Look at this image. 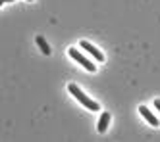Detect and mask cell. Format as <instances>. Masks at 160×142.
I'll return each instance as SVG.
<instances>
[{"label":"cell","instance_id":"6da1fadb","mask_svg":"<svg viewBox=\"0 0 160 142\" xmlns=\"http://www.w3.org/2000/svg\"><path fill=\"white\" fill-rule=\"evenodd\" d=\"M68 90H70V92L73 94V96L77 98V102H81V104L85 106L87 110H91V111H97V110L100 108V106H98V104H97L95 100H91V98H89L87 94H85V92H83L81 88H79L77 85H70V87H68Z\"/></svg>","mask_w":160,"mask_h":142},{"label":"cell","instance_id":"7a4b0ae2","mask_svg":"<svg viewBox=\"0 0 160 142\" xmlns=\"http://www.w3.org/2000/svg\"><path fill=\"white\" fill-rule=\"evenodd\" d=\"M68 54H70V56L73 58V60H75L77 64H81V65H83V67H85L87 71H91V73H93V71L97 69V65H95L93 62H89L87 58H85V56H83L81 52H79L77 48H70V50H68Z\"/></svg>","mask_w":160,"mask_h":142},{"label":"cell","instance_id":"3957f363","mask_svg":"<svg viewBox=\"0 0 160 142\" xmlns=\"http://www.w3.org/2000/svg\"><path fill=\"white\" fill-rule=\"evenodd\" d=\"M79 46H81V48H83L85 52H89V54L93 56L97 62H102V60H104V56H102V52L97 48V46H93V44H91L89 40H81V42H79Z\"/></svg>","mask_w":160,"mask_h":142},{"label":"cell","instance_id":"277c9868","mask_svg":"<svg viewBox=\"0 0 160 142\" xmlns=\"http://www.w3.org/2000/svg\"><path fill=\"white\" fill-rule=\"evenodd\" d=\"M139 113H141V115L145 117V119H147V123H148V125H152V127H158V125H160L158 117H156L151 110H148L147 106H139Z\"/></svg>","mask_w":160,"mask_h":142},{"label":"cell","instance_id":"5b68a950","mask_svg":"<svg viewBox=\"0 0 160 142\" xmlns=\"http://www.w3.org/2000/svg\"><path fill=\"white\" fill-rule=\"evenodd\" d=\"M108 123H110V113L108 111H104L100 115V119H98V133H106V129H108Z\"/></svg>","mask_w":160,"mask_h":142},{"label":"cell","instance_id":"8992f818","mask_svg":"<svg viewBox=\"0 0 160 142\" xmlns=\"http://www.w3.org/2000/svg\"><path fill=\"white\" fill-rule=\"evenodd\" d=\"M37 44L41 46V50H42V54H47V56H50V52H52V50H50V46L47 44V40H44L42 37H37Z\"/></svg>","mask_w":160,"mask_h":142},{"label":"cell","instance_id":"52a82bcc","mask_svg":"<svg viewBox=\"0 0 160 142\" xmlns=\"http://www.w3.org/2000/svg\"><path fill=\"white\" fill-rule=\"evenodd\" d=\"M154 108H156V110H158V111H160V100H158V98H156V100H154Z\"/></svg>","mask_w":160,"mask_h":142},{"label":"cell","instance_id":"ba28073f","mask_svg":"<svg viewBox=\"0 0 160 142\" xmlns=\"http://www.w3.org/2000/svg\"><path fill=\"white\" fill-rule=\"evenodd\" d=\"M8 2H14V0H0V4H8Z\"/></svg>","mask_w":160,"mask_h":142},{"label":"cell","instance_id":"9c48e42d","mask_svg":"<svg viewBox=\"0 0 160 142\" xmlns=\"http://www.w3.org/2000/svg\"><path fill=\"white\" fill-rule=\"evenodd\" d=\"M29 2H33V0H29Z\"/></svg>","mask_w":160,"mask_h":142}]
</instances>
